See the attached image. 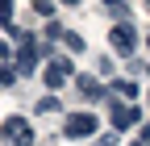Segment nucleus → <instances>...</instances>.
Here are the masks:
<instances>
[{"mask_svg":"<svg viewBox=\"0 0 150 146\" xmlns=\"http://www.w3.org/2000/svg\"><path fill=\"white\" fill-rule=\"evenodd\" d=\"M146 100H150V96H146Z\"/></svg>","mask_w":150,"mask_h":146,"instance_id":"412c9836","label":"nucleus"},{"mask_svg":"<svg viewBox=\"0 0 150 146\" xmlns=\"http://www.w3.org/2000/svg\"><path fill=\"white\" fill-rule=\"evenodd\" d=\"M13 79H17V71H13V67H0V88H4V84H13Z\"/></svg>","mask_w":150,"mask_h":146,"instance_id":"f8f14e48","label":"nucleus"},{"mask_svg":"<svg viewBox=\"0 0 150 146\" xmlns=\"http://www.w3.org/2000/svg\"><path fill=\"white\" fill-rule=\"evenodd\" d=\"M146 71H150V63H146Z\"/></svg>","mask_w":150,"mask_h":146,"instance_id":"6ab92c4d","label":"nucleus"},{"mask_svg":"<svg viewBox=\"0 0 150 146\" xmlns=\"http://www.w3.org/2000/svg\"><path fill=\"white\" fill-rule=\"evenodd\" d=\"M142 142H150V125H146V130H142Z\"/></svg>","mask_w":150,"mask_h":146,"instance_id":"dca6fc26","label":"nucleus"},{"mask_svg":"<svg viewBox=\"0 0 150 146\" xmlns=\"http://www.w3.org/2000/svg\"><path fill=\"white\" fill-rule=\"evenodd\" d=\"M8 54H13V46H8V42H0V59H8Z\"/></svg>","mask_w":150,"mask_h":146,"instance_id":"2eb2a0df","label":"nucleus"},{"mask_svg":"<svg viewBox=\"0 0 150 146\" xmlns=\"http://www.w3.org/2000/svg\"><path fill=\"white\" fill-rule=\"evenodd\" d=\"M108 17H117V21L125 25V21H129V9H125V4H108Z\"/></svg>","mask_w":150,"mask_h":146,"instance_id":"9d476101","label":"nucleus"},{"mask_svg":"<svg viewBox=\"0 0 150 146\" xmlns=\"http://www.w3.org/2000/svg\"><path fill=\"white\" fill-rule=\"evenodd\" d=\"M54 108H59V96H54V92L38 100V113H54Z\"/></svg>","mask_w":150,"mask_h":146,"instance_id":"6e6552de","label":"nucleus"},{"mask_svg":"<svg viewBox=\"0 0 150 146\" xmlns=\"http://www.w3.org/2000/svg\"><path fill=\"white\" fill-rule=\"evenodd\" d=\"M96 146H117V142H112V138H104V142H96Z\"/></svg>","mask_w":150,"mask_h":146,"instance_id":"f3484780","label":"nucleus"},{"mask_svg":"<svg viewBox=\"0 0 150 146\" xmlns=\"http://www.w3.org/2000/svg\"><path fill=\"white\" fill-rule=\"evenodd\" d=\"M138 121V108H125V104H112V125L117 130H129V125Z\"/></svg>","mask_w":150,"mask_h":146,"instance_id":"423d86ee","label":"nucleus"},{"mask_svg":"<svg viewBox=\"0 0 150 146\" xmlns=\"http://www.w3.org/2000/svg\"><path fill=\"white\" fill-rule=\"evenodd\" d=\"M134 146H150V142H142V138H138V142H134Z\"/></svg>","mask_w":150,"mask_h":146,"instance_id":"a211bd4d","label":"nucleus"},{"mask_svg":"<svg viewBox=\"0 0 150 146\" xmlns=\"http://www.w3.org/2000/svg\"><path fill=\"white\" fill-rule=\"evenodd\" d=\"M96 125H100V121L92 117V113H71L63 134H67V138H92V134H96Z\"/></svg>","mask_w":150,"mask_h":146,"instance_id":"20e7f679","label":"nucleus"},{"mask_svg":"<svg viewBox=\"0 0 150 146\" xmlns=\"http://www.w3.org/2000/svg\"><path fill=\"white\" fill-rule=\"evenodd\" d=\"M33 9H38V17H54V4H46V0H38Z\"/></svg>","mask_w":150,"mask_h":146,"instance_id":"ddd939ff","label":"nucleus"},{"mask_svg":"<svg viewBox=\"0 0 150 146\" xmlns=\"http://www.w3.org/2000/svg\"><path fill=\"white\" fill-rule=\"evenodd\" d=\"M13 42L21 46L17 67H21V71H33V67H38V38H33V33H25V29H13Z\"/></svg>","mask_w":150,"mask_h":146,"instance_id":"f257e3e1","label":"nucleus"},{"mask_svg":"<svg viewBox=\"0 0 150 146\" xmlns=\"http://www.w3.org/2000/svg\"><path fill=\"white\" fill-rule=\"evenodd\" d=\"M112 88H117V92H121V96H138V88H134V84H129V79H112Z\"/></svg>","mask_w":150,"mask_h":146,"instance_id":"1a4fd4ad","label":"nucleus"},{"mask_svg":"<svg viewBox=\"0 0 150 146\" xmlns=\"http://www.w3.org/2000/svg\"><path fill=\"white\" fill-rule=\"evenodd\" d=\"M75 88H79L88 100H96V96H100V84H96V79H88V75H75Z\"/></svg>","mask_w":150,"mask_h":146,"instance_id":"0eeeda50","label":"nucleus"},{"mask_svg":"<svg viewBox=\"0 0 150 146\" xmlns=\"http://www.w3.org/2000/svg\"><path fill=\"white\" fill-rule=\"evenodd\" d=\"M108 46L117 50V54H134V50H138V33H134V25H112V29H108Z\"/></svg>","mask_w":150,"mask_h":146,"instance_id":"7ed1b4c3","label":"nucleus"},{"mask_svg":"<svg viewBox=\"0 0 150 146\" xmlns=\"http://www.w3.org/2000/svg\"><path fill=\"white\" fill-rule=\"evenodd\" d=\"M0 17H4V21L13 17V4H8V0H0Z\"/></svg>","mask_w":150,"mask_h":146,"instance_id":"4468645a","label":"nucleus"},{"mask_svg":"<svg viewBox=\"0 0 150 146\" xmlns=\"http://www.w3.org/2000/svg\"><path fill=\"white\" fill-rule=\"evenodd\" d=\"M63 38H67V46H71L75 54H79V50H83V38H79V33H63Z\"/></svg>","mask_w":150,"mask_h":146,"instance_id":"9b49d317","label":"nucleus"},{"mask_svg":"<svg viewBox=\"0 0 150 146\" xmlns=\"http://www.w3.org/2000/svg\"><path fill=\"white\" fill-rule=\"evenodd\" d=\"M75 75V67H71V59H54L50 67H46V88H59L63 79H71Z\"/></svg>","mask_w":150,"mask_h":146,"instance_id":"39448f33","label":"nucleus"},{"mask_svg":"<svg viewBox=\"0 0 150 146\" xmlns=\"http://www.w3.org/2000/svg\"><path fill=\"white\" fill-rule=\"evenodd\" d=\"M0 130H4V142L8 146H33V130H29L25 117H8Z\"/></svg>","mask_w":150,"mask_h":146,"instance_id":"f03ea898","label":"nucleus"},{"mask_svg":"<svg viewBox=\"0 0 150 146\" xmlns=\"http://www.w3.org/2000/svg\"><path fill=\"white\" fill-rule=\"evenodd\" d=\"M146 42H150V38H146Z\"/></svg>","mask_w":150,"mask_h":146,"instance_id":"aec40b11","label":"nucleus"}]
</instances>
